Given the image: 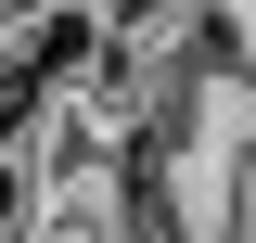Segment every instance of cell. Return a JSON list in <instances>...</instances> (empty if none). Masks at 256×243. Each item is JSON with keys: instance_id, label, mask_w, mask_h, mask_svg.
Masks as SVG:
<instances>
[{"instance_id": "cell-1", "label": "cell", "mask_w": 256, "mask_h": 243, "mask_svg": "<svg viewBox=\"0 0 256 243\" xmlns=\"http://www.w3.org/2000/svg\"><path fill=\"white\" fill-rule=\"evenodd\" d=\"M102 13H116V26H141V38H166V26H180V0H102Z\"/></svg>"}]
</instances>
